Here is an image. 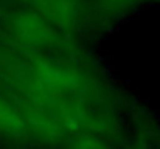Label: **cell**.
<instances>
[{
	"label": "cell",
	"mask_w": 160,
	"mask_h": 149,
	"mask_svg": "<svg viewBox=\"0 0 160 149\" xmlns=\"http://www.w3.org/2000/svg\"><path fill=\"white\" fill-rule=\"evenodd\" d=\"M154 2H159V3H160V0H154Z\"/></svg>",
	"instance_id": "obj_1"
}]
</instances>
